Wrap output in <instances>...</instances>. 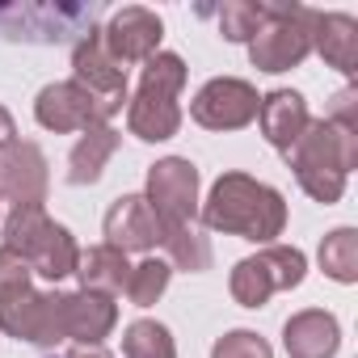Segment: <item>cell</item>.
<instances>
[{"mask_svg": "<svg viewBox=\"0 0 358 358\" xmlns=\"http://www.w3.org/2000/svg\"><path fill=\"white\" fill-rule=\"evenodd\" d=\"M199 220L207 232L241 236V241H253L266 249L287 228V199L249 173H220L211 194L199 207Z\"/></svg>", "mask_w": 358, "mask_h": 358, "instance_id": "obj_1", "label": "cell"}, {"mask_svg": "<svg viewBox=\"0 0 358 358\" xmlns=\"http://www.w3.org/2000/svg\"><path fill=\"white\" fill-rule=\"evenodd\" d=\"M287 164L295 169V182L308 199L333 207L345 194V177L358 169V131H345L329 118H312L291 143Z\"/></svg>", "mask_w": 358, "mask_h": 358, "instance_id": "obj_2", "label": "cell"}, {"mask_svg": "<svg viewBox=\"0 0 358 358\" xmlns=\"http://www.w3.org/2000/svg\"><path fill=\"white\" fill-rule=\"evenodd\" d=\"M0 232H5V249L26 257V266L34 274H43L47 282H64L76 274L80 245H76L72 228H64L47 215V207H13L5 215V224H0Z\"/></svg>", "mask_w": 358, "mask_h": 358, "instance_id": "obj_3", "label": "cell"}, {"mask_svg": "<svg viewBox=\"0 0 358 358\" xmlns=\"http://www.w3.org/2000/svg\"><path fill=\"white\" fill-rule=\"evenodd\" d=\"M312 55V9L303 5H270L266 0V22L249 38V59L257 72H291Z\"/></svg>", "mask_w": 358, "mask_h": 358, "instance_id": "obj_4", "label": "cell"}, {"mask_svg": "<svg viewBox=\"0 0 358 358\" xmlns=\"http://www.w3.org/2000/svg\"><path fill=\"white\" fill-rule=\"evenodd\" d=\"M308 278V257L295 245H266L253 257H241L232 266L228 291L241 308H266L270 295L278 291H295Z\"/></svg>", "mask_w": 358, "mask_h": 358, "instance_id": "obj_5", "label": "cell"}, {"mask_svg": "<svg viewBox=\"0 0 358 358\" xmlns=\"http://www.w3.org/2000/svg\"><path fill=\"white\" fill-rule=\"evenodd\" d=\"M199 186H203V177H199L194 160L164 156L148 169L143 199H148V207L156 211L160 224H190V220H199V207H203Z\"/></svg>", "mask_w": 358, "mask_h": 358, "instance_id": "obj_6", "label": "cell"}, {"mask_svg": "<svg viewBox=\"0 0 358 358\" xmlns=\"http://www.w3.org/2000/svg\"><path fill=\"white\" fill-rule=\"evenodd\" d=\"M257 106H262V97H257V89L249 80L215 76L194 93L190 118L199 127H207V131H241V127H249L257 118Z\"/></svg>", "mask_w": 358, "mask_h": 358, "instance_id": "obj_7", "label": "cell"}, {"mask_svg": "<svg viewBox=\"0 0 358 358\" xmlns=\"http://www.w3.org/2000/svg\"><path fill=\"white\" fill-rule=\"evenodd\" d=\"M64 291H30L26 299L0 308V329L17 341H30L38 350H55L68 341L64 329Z\"/></svg>", "mask_w": 358, "mask_h": 358, "instance_id": "obj_8", "label": "cell"}, {"mask_svg": "<svg viewBox=\"0 0 358 358\" xmlns=\"http://www.w3.org/2000/svg\"><path fill=\"white\" fill-rule=\"evenodd\" d=\"M34 118H38L43 131L68 135V131L101 127V122H110L114 114H110L89 89H80L76 80H55V85H43V89H38V97H34Z\"/></svg>", "mask_w": 358, "mask_h": 358, "instance_id": "obj_9", "label": "cell"}, {"mask_svg": "<svg viewBox=\"0 0 358 358\" xmlns=\"http://www.w3.org/2000/svg\"><path fill=\"white\" fill-rule=\"evenodd\" d=\"M47 190H51V173L34 139H13L9 148H0V203L43 207Z\"/></svg>", "mask_w": 358, "mask_h": 358, "instance_id": "obj_10", "label": "cell"}, {"mask_svg": "<svg viewBox=\"0 0 358 358\" xmlns=\"http://www.w3.org/2000/svg\"><path fill=\"white\" fill-rule=\"evenodd\" d=\"M72 80H76L80 89H89L110 114H118V110L131 101V93H127V68L106 51V43H101L97 30H89V34L72 47Z\"/></svg>", "mask_w": 358, "mask_h": 358, "instance_id": "obj_11", "label": "cell"}, {"mask_svg": "<svg viewBox=\"0 0 358 358\" xmlns=\"http://www.w3.org/2000/svg\"><path fill=\"white\" fill-rule=\"evenodd\" d=\"M97 34H101L106 51L127 68V64H148V59L160 51L164 22H160V13H152V9H143V5H127V9H118Z\"/></svg>", "mask_w": 358, "mask_h": 358, "instance_id": "obj_12", "label": "cell"}, {"mask_svg": "<svg viewBox=\"0 0 358 358\" xmlns=\"http://www.w3.org/2000/svg\"><path fill=\"white\" fill-rule=\"evenodd\" d=\"M101 232H106V245H114L122 253H152L160 245L164 228L143 194H118L101 220Z\"/></svg>", "mask_w": 358, "mask_h": 358, "instance_id": "obj_13", "label": "cell"}, {"mask_svg": "<svg viewBox=\"0 0 358 358\" xmlns=\"http://www.w3.org/2000/svg\"><path fill=\"white\" fill-rule=\"evenodd\" d=\"M312 122L308 114V97L299 89H270L257 106V127H262V139L270 148H278L282 156L291 152V143L303 135V127Z\"/></svg>", "mask_w": 358, "mask_h": 358, "instance_id": "obj_14", "label": "cell"}, {"mask_svg": "<svg viewBox=\"0 0 358 358\" xmlns=\"http://www.w3.org/2000/svg\"><path fill=\"white\" fill-rule=\"evenodd\" d=\"M337 345H341V324L324 308L291 312L282 324V350L291 358H333Z\"/></svg>", "mask_w": 358, "mask_h": 358, "instance_id": "obj_15", "label": "cell"}, {"mask_svg": "<svg viewBox=\"0 0 358 358\" xmlns=\"http://www.w3.org/2000/svg\"><path fill=\"white\" fill-rule=\"evenodd\" d=\"M118 324V303L114 295H97V291H72L64 299V329L68 341L76 345H101Z\"/></svg>", "mask_w": 358, "mask_h": 358, "instance_id": "obj_16", "label": "cell"}, {"mask_svg": "<svg viewBox=\"0 0 358 358\" xmlns=\"http://www.w3.org/2000/svg\"><path fill=\"white\" fill-rule=\"evenodd\" d=\"M312 51L341 76L358 72V22L350 13L312 9Z\"/></svg>", "mask_w": 358, "mask_h": 358, "instance_id": "obj_17", "label": "cell"}, {"mask_svg": "<svg viewBox=\"0 0 358 358\" xmlns=\"http://www.w3.org/2000/svg\"><path fill=\"white\" fill-rule=\"evenodd\" d=\"M182 106L177 97H164V93H148L139 89L131 101H127V131L143 143H164L182 131Z\"/></svg>", "mask_w": 358, "mask_h": 358, "instance_id": "obj_18", "label": "cell"}, {"mask_svg": "<svg viewBox=\"0 0 358 358\" xmlns=\"http://www.w3.org/2000/svg\"><path fill=\"white\" fill-rule=\"evenodd\" d=\"M118 143H122V135L110 122L80 131L76 148L68 152V186H97L106 164H110V156L118 152Z\"/></svg>", "mask_w": 358, "mask_h": 358, "instance_id": "obj_19", "label": "cell"}, {"mask_svg": "<svg viewBox=\"0 0 358 358\" xmlns=\"http://www.w3.org/2000/svg\"><path fill=\"white\" fill-rule=\"evenodd\" d=\"M76 278H80V291L118 295V291H127L131 262H127V253H122V249H114V245H89V249H80Z\"/></svg>", "mask_w": 358, "mask_h": 358, "instance_id": "obj_20", "label": "cell"}, {"mask_svg": "<svg viewBox=\"0 0 358 358\" xmlns=\"http://www.w3.org/2000/svg\"><path fill=\"white\" fill-rule=\"evenodd\" d=\"M160 228H164L160 232V249L169 253L164 262L173 270H186V274L211 270L215 253H211V236H207V228L199 220H190V224H160Z\"/></svg>", "mask_w": 358, "mask_h": 358, "instance_id": "obj_21", "label": "cell"}, {"mask_svg": "<svg viewBox=\"0 0 358 358\" xmlns=\"http://www.w3.org/2000/svg\"><path fill=\"white\" fill-rule=\"evenodd\" d=\"M316 262H320V270H324L333 282H341V287L358 282V232H354V228H333V232H324V241H320V249H316Z\"/></svg>", "mask_w": 358, "mask_h": 358, "instance_id": "obj_22", "label": "cell"}, {"mask_svg": "<svg viewBox=\"0 0 358 358\" xmlns=\"http://www.w3.org/2000/svg\"><path fill=\"white\" fill-rule=\"evenodd\" d=\"M122 358H177V341H173L169 324L139 316L122 329Z\"/></svg>", "mask_w": 358, "mask_h": 358, "instance_id": "obj_23", "label": "cell"}, {"mask_svg": "<svg viewBox=\"0 0 358 358\" xmlns=\"http://www.w3.org/2000/svg\"><path fill=\"white\" fill-rule=\"evenodd\" d=\"M186 80H190V68H186L182 55H173V51H156V55L143 64V72H139V89L164 93V97H182Z\"/></svg>", "mask_w": 358, "mask_h": 358, "instance_id": "obj_24", "label": "cell"}, {"mask_svg": "<svg viewBox=\"0 0 358 358\" xmlns=\"http://www.w3.org/2000/svg\"><path fill=\"white\" fill-rule=\"evenodd\" d=\"M215 17H220L224 43H245L249 47V38L266 22V0H224V5L215 9Z\"/></svg>", "mask_w": 358, "mask_h": 358, "instance_id": "obj_25", "label": "cell"}, {"mask_svg": "<svg viewBox=\"0 0 358 358\" xmlns=\"http://www.w3.org/2000/svg\"><path fill=\"white\" fill-rule=\"evenodd\" d=\"M173 282V266L160 262V257H143L139 266H131V278H127V299L135 308H152Z\"/></svg>", "mask_w": 358, "mask_h": 358, "instance_id": "obj_26", "label": "cell"}, {"mask_svg": "<svg viewBox=\"0 0 358 358\" xmlns=\"http://www.w3.org/2000/svg\"><path fill=\"white\" fill-rule=\"evenodd\" d=\"M30 291H34V270L26 266V257H17L13 249L0 245V308L26 299Z\"/></svg>", "mask_w": 358, "mask_h": 358, "instance_id": "obj_27", "label": "cell"}, {"mask_svg": "<svg viewBox=\"0 0 358 358\" xmlns=\"http://www.w3.org/2000/svg\"><path fill=\"white\" fill-rule=\"evenodd\" d=\"M211 358H274L270 341L253 329H228L224 337H215Z\"/></svg>", "mask_w": 358, "mask_h": 358, "instance_id": "obj_28", "label": "cell"}, {"mask_svg": "<svg viewBox=\"0 0 358 358\" xmlns=\"http://www.w3.org/2000/svg\"><path fill=\"white\" fill-rule=\"evenodd\" d=\"M329 122H337V127H345V131H358V89L354 85H345L341 93H333V101H329V114H324Z\"/></svg>", "mask_w": 358, "mask_h": 358, "instance_id": "obj_29", "label": "cell"}, {"mask_svg": "<svg viewBox=\"0 0 358 358\" xmlns=\"http://www.w3.org/2000/svg\"><path fill=\"white\" fill-rule=\"evenodd\" d=\"M13 139H17V122H13V114L5 106H0V148H9Z\"/></svg>", "mask_w": 358, "mask_h": 358, "instance_id": "obj_30", "label": "cell"}, {"mask_svg": "<svg viewBox=\"0 0 358 358\" xmlns=\"http://www.w3.org/2000/svg\"><path fill=\"white\" fill-rule=\"evenodd\" d=\"M59 358H114L106 345H72L68 354H59Z\"/></svg>", "mask_w": 358, "mask_h": 358, "instance_id": "obj_31", "label": "cell"}, {"mask_svg": "<svg viewBox=\"0 0 358 358\" xmlns=\"http://www.w3.org/2000/svg\"><path fill=\"white\" fill-rule=\"evenodd\" d=\"M47 358H59V354H47Z\"/></svg>", "mask_w": 358, "mask_h": 358, "instance_id": "obj_32", "label": "cell"}]
</instances>
